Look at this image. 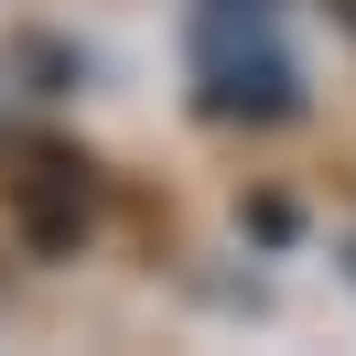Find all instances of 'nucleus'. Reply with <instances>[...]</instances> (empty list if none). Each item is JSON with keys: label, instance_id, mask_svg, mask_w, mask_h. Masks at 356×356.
Returning a JSON list of instances; mask_svg holds the SVG:
<instances>
[{"label": "nucleus", "instance_id": "f257e3e1", "mask_svg": "<svg viewBox=\"0 0 356 356\" xmlns=\"http://www.w3.org/2000/svg\"><path fill=\"white\" fill-rule=\"evenodd\" d=\"M195 87L216 119H291V54L270 44V22L248 0H205L195 22Z\"/></svg>", "mask_w": 356, "mask_h": 356}]
</instances>
